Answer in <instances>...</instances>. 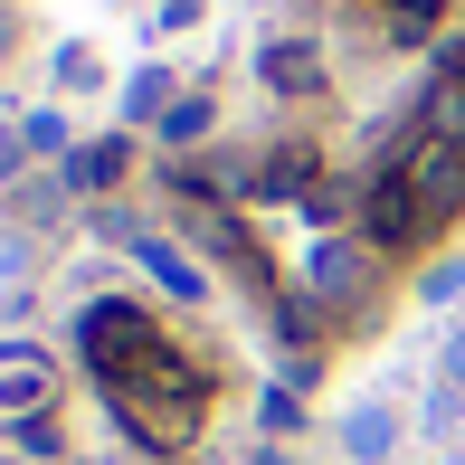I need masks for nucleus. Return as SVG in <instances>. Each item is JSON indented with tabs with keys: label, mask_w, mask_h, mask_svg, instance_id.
I'll use <instances>...</instances> for the list:
<instances>
[{
	"label": "nucleus",
	"mask_w": 465,
	"mask_h": 465,
	"mask_svg": "<svg viewBox=\"0 0 465 465\" xmlns=\"http://www.w3.org/2000/svg\"><path fill=\"white\" fill-rule=\"evenodd\" d=\"M0 48H10V19H0Z\"/></svg>",
	"instance_id": "16"
},
{
	"label": "nucleus",
	"mask_w": 465,
	"mask_h": 465,
	"mask_svg": "<svg viewBox=\"0 0 465 465\" xmlns=\"http://www.w3.org/2000/svg\"><path fill=\"white\" fill-rule=\"evenodd\" d=\"M19 162H29V143H19V134H0V190L19 181Z\"/></svg>",
	"instance_id": "15"
},
{
	"label": "nucleus",
	"mask_w": 465,
	"mask_h": 465,
	"mask_svg": "<svg viewBox=\"0 0 465 465\" xmlns=\"http://www.w3.org/2000/svg\"><path fill=\"white\" fill-rule=\"evenodd\" d=\"M257 67H266V86H276V95H304L313 76H323V67H313V48H304V38H276V48H266Z\"/></svg>",
	"instance_id": "7"
},
{
	"label": "nucleus",
	"mask_w": 465,
	"mask_h": 465,
	"mask_svg": "<svg viewBox=\"0 0 465 465\" xmlns=\"http://www.w3.org/2000/svg\"><path fill=\"white\" fill-rule=\"evenodd\" d=\"M134 342H153V313H143L134 294H104V304H86V323H76V351H86L95 371H114Z\"/></svg>",
	"instance_id": "1"
},
{
	"label": "nucleus",
	"mask_w": 465,
	"mask_h": 465,
	"mask_svg": "<svg viewBox=\"0 0 465 465\" xmlns=\"http://www.w3.org/2000/svg\"><path fill=\"white\" fill-rule=\"evenodd\" d=\"M134 266H143V276H153L162 294H209V276L181 257V247H162V238H134Z\"/></svg>",
	"instance_id": "6"
},
{
	"label": "nucleus",
	"mask_w": 465,
	"mask_h": 465,
	"mask_svg": "<svg viewBox=\"0 0 465 465\" xmlns=\"http://www.w3.org/2000/svg\"><path fill=\"white\" fill-rule=\"evenodd\" d=\"M67 181H76V190H104V181H124V143H86Z\"/></svg>",
	"instance_id": "9"
},
{
	"label": "nucleus",
	"mask_w": 465,
	"mask_h": 465,
	"mask_svg": "<svg viewBox=\"0 0 465 465\" xmlns=\"http://www.w3.org/2000/svg\"><path fill=\"white\" fill-rule=\"evenodd\" d=\"M456 465H465V456H456Z\"/></svg>",
	"instance_id": "18"
},
{
	"label": "nucleus",
	"mask_w": 465,
	"mask_h": 465,
	"mask_svg": "<svg viewBox=\"0 0 465 465\" xmlns=\"http://www.w3.org/2000/svg\"><path fill=\"white\" fill-rule=\"evenodd\" d=\"M418 294H428V304H456V294H465V257H447V266H428V285H418Z\"/></svg>",
	"instance_id": "13"
},
{
	"label": "nucleus",
	"mask_w": 465,
	"mask_h": 465,
	"mask_svg": "<svg viewBox=\"0 0 465 465\" xmlns=\"http://www.w3.org/2000/svg\"><path fill=\"white\" fill-rule=\"evenodd\" d=\"M342 447L361 456V465H380V456H399V409H390V399H361V409L342 418Z\"/></svg>",
	"instance_id": "5"
},
{
	"label": "nucleus",
	"mask_w": 465,
	"mask_h": 465,
	"mask_svg": "<svg viewBox=\"0 0 465 465\" xmlns=\"http://www.w3.org/2000/svg\"><path fill=\"white\" fill-rule=\"evenodd\" d=\"M437 380H447V390H465V323L447 332V351H437Z\"/></svg>",
	"instance_id": "14"
},
{
	"label": "nucleus",
	"mask_w": 465,
	"mask_h": 465,
	"mask_svg": "<svg viewBox=\"0 0 465 465\" xmlns=\"http://www.w3.org/2000/svg\"><path fill=\"white\" fill-rule=\"evenodd\" d=\"M361 238H371V247H418V238H428V209H418V190L399 181V172L371 181V200H361Z\"/></svg>",
	"instance_id": "3"
},
{
	"label": "nucleus",
	"mask_w": 465,
	"mask_h": 465,
	"mask_svg": "<svg viewBox=\"0 0 465 465\" xmlns=\"http://www.w3.org/2000/svg\"><path fill=\"white\" fill-rule=\"evenodd\" d=\"M304 181H313V153H304V143H285V153L266 162V190H304Z\"/></svg>",
	"instance_id": "12"
},
{
	"label": "nucleus",
	"mask_w": 465,
	"mask_h": 465,
	"mask_svg": "<svg viewBox=\"0 0 465 465\" xmlns=\"http://www.w3.org/2000/svg\"><path fill=\"white\" fill-rule=\"evenodd\" d=\"M162 95H172V76H162V67H134V76H124V124H162V114H172Z\"/></svg>",
	"instance_id": "8"
},
{
	"label": "nucleus",
	"mask_w": 465,
	"mask_h": 465,
	"mask_svg": "<svg viewBox=\"0 0 465 465\" xmlns=\"http://www.w3.org/2000/svg\"><path fill=\"white\" fill-rule=\"evenodd\" d=\"M48 399H57V361L29 351V342H10V351H0V418L29 428V418H48Z\"/></svg>",
	"instance_id": "2"
},
{
	"label": "nucleus",
	"mask_w": 465,
	"mask_h": 465,
	"mask_svg": "<svg viewBox=\"0 0 465 465\" xmlns=\"http://www.w3.org/2000/svg\"><path fill=\"white\" fill-rule=\"evenodd\" d=\"M276 465H285V456H276Z\"/></svg>",
	"instance_id": "17"
},
{
	"label": "nucleus",
	"mask_w": 465,
	"mask_h": 465,
	"mask_svg": "<svg viewBox=\"0 0 465 465\" xmlns=\"http://www.w3.org/2000/svg\"><path fill=\"white\" fill-rule=\"evenodd\" d=\"M209 134V95H181L172 114H162V143H200Z\"/></svg>",
	"instance_id": "10"
},
{
	"label": "nucleus",
	"mask_w": 465,
	"mask_h": 465,
	"mask_svg": "<svg viewBox=\"0 0 465 465\" xmlns=\"http://www.w3.org/2000/svg\"><path fill=\"white\" fill-rule=\"evenodd\" d=\"M304 285L323 294L332 313H351V304L371 294V247H351V238H323V247L304 257Z\"/></svg>",
	"instance_id": "4"
},
{
	"label": "nucleus",
	"mask_w": 465,
	"mask_h": 465,
	"mask_svg": "<svg viewBox=\"0 0 465 465\" xmlns=\"http://www.w3.org/2000/svg\"><path fill=\"white\" fill-rule=\"evenodd\" d=\"M19 143H29V153H67V114H57V104H38V114L19 124Z\"/></svg>",
	"instance_id": "11"
}]
</instances>
